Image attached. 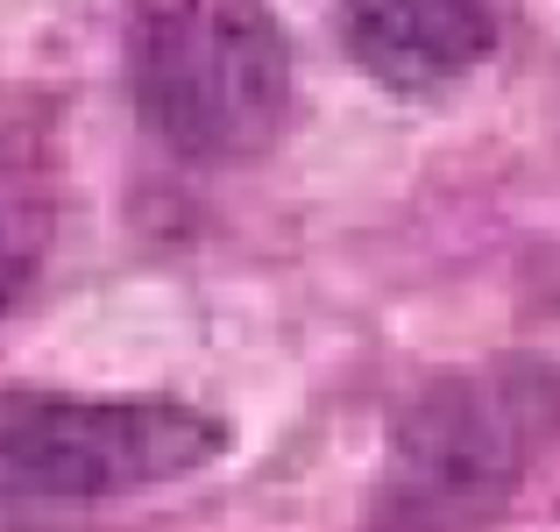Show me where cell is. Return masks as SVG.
<instances>
[{
	"label": "cell",
	"instance_id": "cell-5",
	"mask_svg": "<svg viewBox=\"0 0 560 532\" xmlns=\"http://www.w3.org/2000/svg\"><path fill=\"white\" fill-rule=\"evenodd\" d=\"M22 277H28V263H22V256H8V248H0V313H8V305L22 299Z\"/></svg>",
	"mask_w": 560,
	"mask_h": 532
},
{
	"label": "cell",
	"instance_id": "cell-1",
	"mask_svg": "<svg viewBox=\"0 0 560 532\" xmlns=\"http://www.w3.org/2000/svg\"><path fill=\"white\" fill-rule=\"evenodd\" d=\"M128 79L171 157L242 164L291 114V43L262 0H136Z\"/></svg>",
	"mask_w": 560,
	"mask_h": 532
},
{
	"label": "cell",
	"instance_id": "cell-2",
	"mask_svg": "<svg viewBox=\"0 0 560 532\" xmlns=\"http://www.w3.org/2000/svg\"><path fill=\"white\" fill-rule=\"evenodd\" d=\"M553 419L533 369H462L405 405L376 490V532H476L504 511Z\"/></svg>",
	"mask_w": 560,
	"mask_h": 532
},
{
	"label": "cell",
	"instance_id": "cell-4",
	"mask_svg": "<svg viewBox=\"0 0 560 532\" xmlns=\"http://www.w3.org/2000/svg\"><path fill=\"white\" fill-rule=\"evenodd\" d=\"M355 65L390 93H433L490 57L497 14L482 0H341Z\"/></svg>",
	"mask_w": 560,
	"mask_h": 532
},
{
	"label": "cell",
	"instance_id": "cell-3",
	"mask_svg": "<svg viewBox=\"0 0 560 532\" xmlns=\"http://www.w3.org/2000/svg\"><path fill=\"white\" fill-rule=\"evenodd\" d=\"M228 448V426L185 397L0 391V476L43 497H121L191 476Z\"/></svg>",
	"mask_w": 560,
	"mask_h": 532
}]
</instances>
